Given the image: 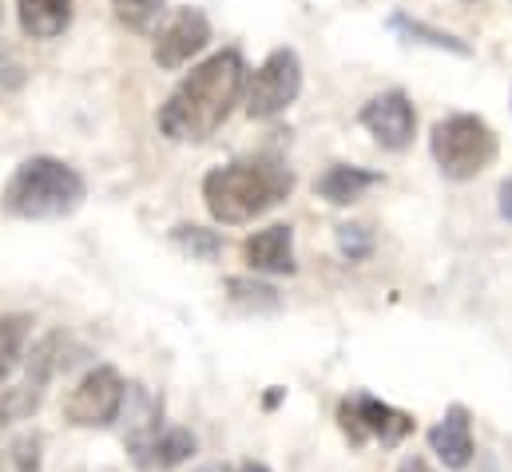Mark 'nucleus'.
Listing matches in <instances>:
<instances>
[{
	"instance_id": "obj_1",
	"label": "nucleus",
	"mask_w": 512,
	"mask_h": 472,
	"mask_svg": "<svg viewBox=\"0 0 512 472\" xmlns=\"http://www.w3.org/2000/svg\"><path fill=\"white\" fill-rule=\"evenodd\" d=\"M243 88H247V60L239 48H223L207 56L175 84V92L159 108V131L175 143L211 139L243 100Z\"/></svg>"
},
{
	"instance_id": "obj_2",
	"label": "nucleus",
	"mask_w": 512,
	"mask_h": 472,
	"mask_svg": "<svg viewBox=\"0 0 512 472\" xmlns=\"http://www.w3.org/2000/svg\"><path fill=\"white\" fill-rule=\"evenodd\" d=\"M294 191V171L274 163V159H243L207 171L203 179V203L215 223L239 227L251 223L258 215L274 211L282 199Z\"/></svg>"
},
{
	"instance_id": "obj_3",
	"label": "nucleus",
	"mask_w": 512,
	"mask_h": 472,
	"mask_svg": "<svg viewBox=\"0 0 512 472\" xmlns=\"http://www.w3.org/2000/svg\"><path fill=\"white\" fill-rule=\"evenodd\" d=\"M84 195L88 183L72 163L52 155H32L4 183L0 207L12 219H64L84 203Z\"/></svg>"
},
{
	"instance_id": "obj_4",
	"label": "nucleus",
	"mask_w": 512,
	"mask_h": 472,
	"mask_svg": "<svg viewBox=\"0 0 512 472\" xmlns=\"http://www.w3.org/2000/svg\"><path fill=\"white\" fill-rule=\"evenodd\" d=\"M429 151H433V163L445 179L469 183V179H477L481 171L493 167V159L501 151V139L489 127V119L473 116V112H457V116H445L433 123Z\"/></svg>"
},
{
	"instance_id": "obj_5",
	"label": "nucleus",
	"mask_w": 512,
	"mask_h": 472,
	"mask_svg": "<svg viewBox=\"0 0 512 472\" xmlns=\"http://www.w3.org/2000/svg\"><path fill=\"white\" fill-rule=\"evenodd\" d=\"M302 92V60L294 48H274L255 72H247V116L251 119H274L282 116Z\"/></svg>"
},
{
	"instance_id": "obj_6",
	"label": "nucleus",
	"mask_w": 512,
	"mask_h": 472,
	"mask_svg": "<svg viewBox=\"0 0 512 472\" xmlns=\"http://www.w3.org/2000/svg\"><path fill=\"white\" fill-rule=\"evenodd\" d=\"M124 397H128V381L120 377V369L96 365L64 397V421L76 429H108L124 413Z\"/></svg>"
},
{
	"instance_id": "obj_7",
	"label": "nucleus",
	"mask_w": 512,
	"mask_h": 472,
	"mask_svg": "<svg viewBox=\"0 0 512 472\" xmlns=\"http://www.w3.org/2000/svg\"><path fill=\"white\" fill-rule=\"evenodd\" d=\"M338 425L350 437V445H366V441H382L385 449L401 445L413 433V417L378 401L374 393H354L338 405Z\"/></svg>"
},
{
	"instance_id": "obj_8",
	"label": "nucleus",
	"mask_w": 512,
	"mask_h": 472,
	"mask_svg": "<svg viewBox=\"0 0 512 472\" xmlns=\"http://www.w3.org/2000/svg\"><path fill=\"white\" fill-rule=\"evenodd\" d=\"M211 44V20L203 8H175L167 16V24L155 32V44H151V60L163 68V72H179L183 64H191L203 48Z\"/></svg>"
},
{
	"instance_id": "obj_9",
	"label": "nucleus",
	"mask_w": 512,
	"mask_h": 472,
	"mask_svg": "<svg viewBox=\"0 0 512 472\" xmlns=\"http://www.w3.org/2000/svg\"><path fill=\"white\" fill-rule=\"evenodd\" d=\"M60 346H64V338L60 334H48L32 357H28V373L12 385V389H4L0 393V425H16V421H28L36 409H40V401H44V389H48V381H52V373H56V365H60Z\"/></svg>"
},
{
	"instance_id": "obj_10",
	"label": "nucleus",
	"mask_w": 512,
	"mask_h": 472,
	"mask_svg": "<svg viewBox=\"0 0 512 472\" xmlns=\"http://www.w3.org/2000/svg\"><path fill=\"white\" fill-rule=\"evenodd\" d=\"M358 119L385 151H405L417 135V108L401 88H389L382 96H374Z\"/></svg>"
},
{
	"instance_id": "obj_11",
	"label": "nucleus",
	"mask_w": 512,
	"mask_h": 472,
	"mask_svg": "<svg viewBox=\"0 0 512 472\" xmlns=\"http://www.w3.org/2000/svg\"><path fill=\"white\" fill-rule=\"evenodd\" d=\"M429 449L437 453V461L445 469H469L473 453H477V445H473V413L465 405H449L445 417L429 429Z\"/></svg>"
},
{
	"instance_id": "obj_12",
	"label": "nucleus",
	"mask_w": 512,
	"mask_h": 472,
	"mask_svg": "<svg viewBox=\"0 0 512 472\" xmlns=\"http://www.w3.org/2000/svg\"><path fill=\"white\" fill-rule=\"evenodd\" d=\"M243 258L255 274H294L298 270V258H294V231L286 223H274L266 231L243 242Z\"/></svg>"
},
{
	"instance_id": "obj_13",
	"label": "nucleus",
	"mask_w": 512,
	"mask_h": 472,
	"mask_svg": "<svg viewBox=\"0 0 512 472\" xmlns=\"http://www.w3.org/2000/svg\"><path fill=\"white\" fill-rule=\"evenodd\" d=\"M382 183V171H370V167H354V163H334L318 183H314V191H318V199H326L330 207H350V203H358L370 187H378Z\"/></svg>"
},
{
	"instance_id": "obj_14",
	"label": "nucleus",
	"mask_w": 512,
	"mask_h": 472,
	"mask_svg": "<svg viewBox=\"0 0 512 472\" xmlns=\"http://www.w3.org/2000/svg\"><path fill=\"white\" fill-rule=\"evenodd\" d=\"M16 20L32 40H56L72 24V0H16Z\"/></svg>"
},
{
	"instance_id": "obj_15",
	"label": "nucleus",
	"mask_w": 512,
	"mask_h": 472,
	"mask_svg": "<svg viewBox=\"0 0 512 472\" xmlns=\"http://www.w3.org/2000/svg\"><path fill=\"white\" fill-rule=\"evenodd\" d=\"M385 24H389V32H397L405 44H425V48H437V52H449V56H461V60L473 56V44H469V40H461V36H453V32H445V28H433V24H425V20L409 16V12H393Z\"/></svg>"
},
{
	"instance_id": "obj_16",
	"label": "nucleus",
	"mask_w": 512,
	"mask_h": 472,
	"mask_svg": "<svg viewBox=\"0 0 512 472\" xmlns=\"http://www.w3.org/2000/svg\"><path fill=\"white\" fill-rule=\"evenodd\" d=\"M199 449V441H195V433L191 429H163L159 437H155V445H151V453H147V469H175V465H183V461H191V453Z\"/></svg>"
},
{
	"instance_id": "obj_17",
	"label": "nucleus",
	"mask_w": 512,
	"mask_h": 472,
	"mask_svg": "<svg viewBox=\"0 0 512 472\" xmlns=\"http://www.w3.org/2000/svg\"><path fill=\"white\" fill-rule=\"evenodd\" d=\"M28 334H32V318L28 314H0V385L20 365Z\"/></svg>"
},
{
	"instance_id": "obj_18",
	"label": "nucleus",
	"mask_w": 512,
	"mask_h": 472,
	"mask_svg": "<svg viewBox=\"0 0 512 472\" xmlns=\"http://www.w3.org/2000/svg\"><path fill=\"white\" fill-rule=\"evenodd\" d=\"M171 242H175L187 258H195V262H215V258L223 254V235L211 231V227H195V223H179V227L171 231Z\"/></svg>"
},
{
	"instance_id": "obj_19",
	"label": "nucleus",
	"mask_w": 512,
	"mask_h": 472,
	"mask_svg": "<svg viewBox=\"0 0 512 472\" xmlns=\"http://www.w3.org/2000/svg\"><path fill=\"white\" fill-rule=\"evenodd\" d=\"M227 298L243 310H255V314H270L282 306L278 290L270 282H258V278H227Z\"/></svg>"
},
{
	"instance_id": "obj_20",
	"label": "nucleus",
	"mask_w": 512,
	"mask_h": 472,
	"mask_svg": "<svg viewBox=\"0 0 512 472\" xmlns=\"http://www.w3.org/2000/svg\"><path fill=\"white\" fill-rule=\"evenodd\" d=\"M112 12H116V20L131 28V32H147L155 20H159V12H163V0H112Z\"/></svg>"
},
{
	"instance_id": "obj_21",
	"label": "nucleus",
	"mask_w": 512,
	"mask_h": 472,
	"mask_svg": "<svg viewBox=\"0 0 512 472\" xmlns=\"http://www.w3.org/2000/svg\"><path fill=\"white\" fill-rule=\"evenodd\" d=\"M338 250H342V258H350V262H366L370 254H374V231L370 227H362V223H346V227H338Z\"/></svg>"
},
{
	"instance_id": "obj_22",
	"label": "nucleus",
	"mask_w": 512,
	"mask_h": 472,
	"mask_svg": "<svg viewBox=\"0 0 512 472\" xmlns=\"http://www.w3.org/2000/svg\"><path fill=\"white\" fill-rule=\"evenodd\" d=\"M12 457H16V472H36L40 469V437H20L12 445Z\"/></svg>"
},
{
	"instance_id": "obj_23",
	"label": "nucleus",
	"mask_w": 512,
	"mask_h": 472,
	"mask_svg": "<svg viewBox=\"0 0 512 472\" xmlns=\"http://www.w3.org/2000/svg\"><path fill=\"white\" fill-rule=\"evenodd\" d=\"M497 215H501L505 223H512V175L497 187Z\"/></svg>"
},
{
	"instance_id": "obj_24",
	"label": "nucleus",
	"mask_w": 512,
	"mask_h": 472,
	"mask_svg": "<svg viewBox=\"0 0 512 472\" xmlns=\"http://www.w3.org/2000/svg\"><path fill=\"white\" fill-rule=\"evenodd\" d=\"M397 472H433V469H429L421 457H409V461H401V469Z\"/></svg>"
},
{
	"instance_id": "obj_25",
	"label": "nucleus",
	"mask_w": 512,
	"mask_h": 472,
	"mask_svg": "<svg viewBox=\"0 0 512 472\" xmlns=\"http://www.w3.org/2000/svg\"><path fill=\"white\" fill-rule=\"evenodd\" d=\"M282 393H286V389H278V385H274V389H270V393H266V409H274V405H278V401H282Z\"/></svg>"
},
{
	"instance_id": "obj_26",
	"label": "nucleus",
	"mask_w": 512,
	"mask_h": 472,
	"mask_svg": "<svg viewBox=\"0 0 512 472\" xmlns=\"http://www.w3.org/2000/svg\"><path fill=\"white\" fill-rule=\"evenodd\" d=\"M239 472H270V469H266L262 461H247V465H243V469H239Z\"/></svg>"
},
{
	"instance_id": "obj_27",
	"label": "nucleus",
	"mask_w": 512,
	"mask_h": 472,
	"mask_svg": "<svg viewBox=\"0 0 512 472\" xmlns=\"http://www.w3.org/2000/svg\"><path fill=\"white\" fill-rule=\"evenodd\" d=\"M199 472H235V469H231V465H219V461H215V465H203Z\"/></svg>"
},
{
	"instance_id": "obj_28",
	"label": "nucleus",
	"mask_w": 512,
	"mask_h": 472,
	"mask_svg": "<svg viewBox=\"0 0 512 472\" xmlns=\"http://www.w3.org/2000/svg\"><path fill=\"white\" fill-rule=\"evenodd\" d=\"M465 4H481V0H465Z\"/></svg>"
}]
</instances>
